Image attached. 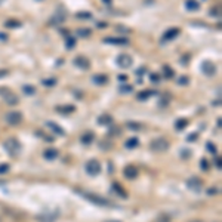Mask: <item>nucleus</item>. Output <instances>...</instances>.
I'll return each instance as SVG.
<instances>
[{"label": "nucleus", "instance_id": "f257e3e1", "mask_svg": "<svg viewBox=\"0 0 222 222\" xmlns=\"http://www.w3.org/2000/svg\"><path fill=\"white\" fill-rule=\"evenodd\" d=\"M5 150L10 155H18L21 153V144L15 138H9V139L5 141Z\"/></svg>", "mask_w": 222, "mask_h": 222}, {"label": "nucleus", "instance_id": "f03ea898", "mask_svg": "<svg viewBox=\"0 0 222 222\" xmlns=\"http://www.w3.org/2000/svg\"><path fill=\"white\" fill-rule=\"evenodd\" d=\"M169 148V141H166L164 138H157L151 142V150L157 151V153H163Z\"/></svg>", "mask_w": 222, "mask_h": 222}, {"label": "nucleus", "instance_id": "7ed1b4c3", "mask_svg": "<svg viewBox=\"0 0 222 222\" xmlns=\"http://www.w3.org/2000/svg\"><path fill=\"white\" fill-rule=\"evenodd\" d=\"M86 172L90 175V176H96V175H99V172H101V163H99L98 160H95V158H90V160L86 163Z\"/></svg>", "mask_w": 222, "mask_h": 222}, {"label": "nucleus", "instance_id": "20e7f679", "mask_svg": "<svg viewBox=\"0 0 222 222\" xmlns=\"http://www.w3.org/2000/svg\"><path fill=\"white\" fill-rule=\"evenodd\" d=\"M5 120H6V123H9L10 126H16L22 122V114H21V111H9V113L5 116Z\"/></svg>", "mask_w": 222, "mask_h": 222}, {"label": "nucleus", "instance_id": "39448f33", "mask_svg": "<svg viewBox=\"0 0 222 222\" xmlns=\"http://www.w3.org/2000/svg\"><path fill=\"white\" fill-rule=\"evenodd\" d=\"M83 195H85V198H86V200H89V202H92V203H95V204H98V206H110V204H111V203L108 202L107 198H102V197H99V195H95V194L85 193Z\"/></svg>", "mask_w": 222, "mask_h": 222}, {"label": "nucleus", "instance_id": "423d86ee", "mask_svg": "<svg viewBox=\"0 0 222 222\" xmlns=\"http://www.w3.org/2000/svg\"><path fill=\"white\" fill-rule=\"evenodd\" d=\"M0 93L3 95L5 101H6V104H9V105H15V104H18V102H20L18 96H16L15 93H12L10 90H8V89H3V90H0Z\"/></svg>", "mask_w": 222, "mask_h": 222}, {"label": "nucleus", "instance_id": "0eeeda50", "mask_svg": "<svg viewBox=\"0 0 222 222\" xmlns=\"http://www.w3.org/2000/svg\"><path fill=\"white\" fill-rule=\"evenodd\" d=\"M132 62H133V59H132L130 55H127V53H122V55L117 56V64H118V67H122V68H129L132 65Z\"/></svg>", "mask_w": 222, "mask_h": 222}, {"label": "nucleus", "instance_id": "6e6552de", "mask_svg": "<svg viewBox=\"0 0 222 222\" xmlns=\"http://www.w3.org/2000/svg\"><path fill=\"white\" fill-rule=\"evenodd\" d=\"M202 70H203V73L206 76H209V77H212L213 74L216 73V67H215V64H212L210 61H204L202 65Z\"/></svg>", "mask_w": 222, "mask_h": 222}, {"label": "nucleus", "instance_id": "1a4fd4ad", "mask_svg": "<svg viewBox=\"0 0 222 222\" xmlns=\"http://www.w3.org/2000/svg\"><path fill=\"white\" fill-rule=\"evenodd\" d=\"M179 28H176V27H173V28H169L166 33L163 34V39H162V42H170V40H173L175 37H178L179 36Z\"/></svg>", "mask_w": 222, "mask_h": 222}, {"label": "nucleus", "instance_id": "9d476101", "mask_svg": "<svg viewBox=\"0 0 222 222\" xmlns=\"http://www.w3.org/2000/svg\"><path fill=\"white\" fill-rule=\"evenodd\" d=\"M74 65L78 68H82V70H87V68L90 67L89 59H87L86 56H77V58L74 59Z\"/></svg>", "mask_w": 222, "mask_h": 222}, {"label": "nucleus", "instance_id": "9b49d317", "mask_svg": "<svg viewBox=\"0 0 222 222\" xmlns=\"http://www.w3.org/2000/svg\"><path fill=\"white\" fill-rule=\"evenodd\" d=\"M105 43H110V45H127L129 43V40L125 39V37H105L104 39Z\"/></svg>", "mask_w": 222, "mask_h": 222}, {"label": "nucleus", "instance_id": "f8f14e48", "mask_svg": "<svg viewBox=\"0 0 222 222\" xmlns=\"http://www.w3.org/2000/svg\"><path fill=\"white\" fill-rule=\"evenodd\" d=\"M188 187H190L193 191H197V193H198L203 187L202 179H198V178H191V179L188 181Z\"/></svg>", "mask_w": 222, "mask_h": 222}, {"label": "nucleus", "instance_id": "ddd939ff", "mask_svg": "<svg viewBox=\"0 0 222 222\" xmlns=\"http://www.w3.org/2000/svg\"><path fill=\"white\" fill-rule=\"evenodd\" d=\"M123 175H125L127 179H133V178L138 176V170H136V167H133V166H127V167H125V170H123Z\"/></svg>", "mask_w": 222, "mask_h": 222}, {"label": "nucleus", "instance_id": "4468645a", "mask_svg": "<svg viewBox=\"0 0 222 222\" xmlns=\"http://www.w3.org/2000/svg\"><path fill=\"white\" fill-rule=\"evenodd\" d=\"M46 126H48L49 129H50V130H52V132H55V135H65V132H64V129H62V127H59L58 125H56V123H55V122H48V123H46Z\"/></svg>", "mask_w": 222, "mask_h": 222}, {"label": "nucleus", "instance_id": "2eb2a0df", "mask_svg": "<svg viewBox=\"0 0 222 222\" xmlns=\"http://www.w3.org/2000/svg\"><path fill=\"white\" fill-rule=\"evenodd\" d=\"M43 155H45V158H48V160H55V158L59 155V153H58V150H55V148H48V150L43 153Z\"/></svg>", "mask_w": 222, "mask_h": 222}, {"label": "nucleus", "instance_id": "dca6fc26", "mask_svg": "<svg viewBox=\"0 0 222 222\" xmlns=\"http://www.w3.org/2000/svg\"><path fill=\"white\" fill-rule=\"evenodd\" d=\"M93 139H95V136H93V133L92 132H86V133H83L82 135V144L83 145H90L92 142H93Z\"/></svg>", "mask_w": 222, "mask_h": 222}, {"label": "nucleus", "instance_id": "f3484780", "mask_svg": "<svg viewBox=\"0 0 222 222\" xmlns=\"http://www.w3.org/2000/svg\"><path fill=\"white\" fill-rule=\"evenodd\" d=\"M111 122H113V117L110 116V114H102V116L98 117V123L102 126L105 125H111Z\"/></svg>", "mask_w": 222, "mask_h": 222}, {"label": "nucleus", "instance_id": "a211bd4d", "mask_svg": "<svg viewBox=\"0 0 222 222\" xmlns=\"http://www.w3.org/2000/svg\"><path fill=\"white\" fill-rule=\"evenodd\" d=\"M56 111L68 114V113H74L76 111V107L74 105H59V107H56Z\"/></svg>", "mask_w": 222, "mask_h": 222}, {"label": "nucleus", "instance_id": "6ab92c4d", "mask_svg": "<svg viewBox=\"0 0 222 222\" xmlns=\"http://www.w3.org/2000/svg\"><path fill=\"white\" fill-rule=\"evenodd\" d=\"M125 145H126V148H129V150L136 148V147L139 145V139H138V138H135V136H133V138H129V139L126 141Z\"/></svg>", "mask_w": 222, "mask_h": 222}, {"label": "nucleus", "instance_id": "aec40b11", "mask_svg": "<svg viewBox=\"0 0 222 222\" xmlns=\"http://www.w3.org/2000/svg\"><path fill=\"white\" fill-rule=\"evenodd\" d=\"M93 82L96 85H105L107 82H108V77H107L105 74H96V76H93Z\"/></svg>", "mask_w": 222, "mask_h": 222}, {"label": "nucleus", "instance_id": "412c9836", "mask_svg": "<svg viewBox=\"0 0 222 222\" xmlns=\"http://www.w3.org/2000/svg\"><path fill=\"white\" fill-rule=\"evenodd\" d=\"M37 219H39L40 222H53L55 221V215H52V213L40 215V216H37Z\"/></svg>", "mask_w": 222, "mask_h": 222}, {"label": "nucleus", "instance_id": "4be33fe9", "mask_svg": "<svg viewBox=\"0 0 222 222\" xmlns=\"http://www.w3.org/2000/svg\"><path fill=\"white\" fill-rule=\"evenodd\" d=\"M185 8L188 10H198L200 6H198V3H197L195 0H187V2H185Z\"/></svg>", "mask_w": 222, "mask_h": 222}, {"label": "nucleus", "instance_id": "5701e85b", "mask_svg": "<svg viewBox=\"0 0 222 222\" xmlns=\"http://www.w3.org/2000/svg\"><path fill=\"white\" fill-rule=\"evenodd\" d=\"M151 95H154V90H142V92L138 93V99L139 101H145V99H148Z\"/></svg>", "mask_w": 222, "mask_h": 222}, {"label": "nucleus", "instance_id": "b1692460", "mask_svg": "<svg viewBox=\"0 0 222 222\" xmlns=\"http://www.w3.org/2000/svg\"><path fill=\"white\" fill-rule=\"evenodd\" d=\"M5 25H6V28H18L21 27V21L18 20H8L5 22Z\"/></svg>", "mask_w": 222, "mask_h": 222}, {"label": "nucleus", "instance_id": "393cba45", "mask_svg": "<svg viewBox=\"0 0 222 222\" xmlns=\"http://www.w3.org/2000/svg\"><path fill=\"white\" fill-rule=\"evenodd\" d=\"M163 74H164V77L166 78H172L175 76L173 70L169 67V65H163Z\"/></svg>", "mask_w": 222, "mask_h": 222}, {"label": "nucleus", "instance_id": "a878e982", "mask_svg": "<svg viewBox=\"0 0 222 222\" xmlns=\"http://www.w3.org/2000/svg\"><path fill=\"white\" fill-rule=\"evenodd\" d=\"M187 125H188V122H187L185 118H179V120H176L175 127H176L178 130H182V129H185V127H187Z\"/></svg>", "mask_w": 222, "mask_h": 222}, {"label": "nucleus", "instance_id": "bb28decb", "mask_svg": "<svg viewBox=\"0 0 222 222\" xmlns=\"http://www.w3.org/2000/svg\"><path fill=\"white\" fill-rule=\"evenodd\" d=\"M113 190H114V191H117V194H118V195H122V197H125V198L127 197V195H126V193H125V190H123V188H122V187H120L117 182L113 184Z\"/></svg>", "mask_w": 222, "mask_h": 222}, {"label": "nucleus", "instance_id": "cd10ccee", "mask_svg": "<svg viewBox=\"0 0 222 222\" xmlns=\"http://www.w3.org/2000/svg\"><path fill=\"white\" fill-rule=\"evenodd\" d=\"M22 90H24V93H25V95H34L36 87L31 86V85H25V86L22 87Z\"/></svg>", "mask_w": 222, "mask_h": 222}, {"label": "nucleus", "instance_id": "c85d7f7f", "mask_svg": "<svg viewBox=\"0 0 222 222\" xmlns=\"http://www.w3.org/2000/svg\"><path fill=\"white\" fill-rule=\"evenodd\" d=\"M77 34L80 37H89V36H90V30L89 28H78Z\"/></svg>", "mask_w": 222, "mask_h": 222}, {"label": "nucleus", "instance_id": "c756f323", "mask_svg": "<svg viewBox=\"0 0 222 222\" xmlns=\"http://www.w3.org/2000/svg\"><path fill=\"white\" fill-rule=\"evenodd\" d=\"M77 18H80V20H90L92 18V13L90 12H78Z\"/></svg>", "mask_w": 222, "mask_h": 222}, {"label": "nucleus", "instance_id": "7c9ffc66", "mask_svg": "<svg viewBox=\"0 0 222 222\" xmlns=\"http://www.w3.org/2000/svg\"><path fill=\"white\" fill-rule=\"evenodd\" d=\"M43 85L48 87H52L56 85V78H46V80H43Z\"/></svg>", "mask_w": 222, "mask_h": 222}, {"label": "nucleus", "instance_id": "2f4dec72", "mask_svg": "<svg viewBox=\"0 0 222 222\" xmlns=\"http://www.w3.org/2000/svg\"><path fill=\"white\" fill-rule=\"evenodd\" d=\"M65 46H67V49H71L76 46V40L73 39V37H68L67 40H65Z\"/></svg>", "mask_w": 222, "mask_h": 222}, {"label": "nucleus", "instance_id": "473e14b6", "mask_svg": "<svg viewBox=\"0 0 222 222\" xmlns=\"http://www.w3.org/2000/svg\"><path fill=\"white\" fill-rule=\"evenodd\" d=\"M9 169H10V166L8 163L0 164V175H2V173H8V172H9Z\"/></svg>", "mask_w": 222, "mask_h": 222}, {"label": "nucleus", "instance_id": "72a5a7b5", "mask_svg": "<svg viewBox=\"0 0 222 222\" xmlns=\"http://www.w3.org/2000/svg\"><path fill=\"white\" fill-rule=\"evenodd\" d=\"M64 20H65L64 16H55V18L50 20V24H58V22H61V21H64Z\"/></svg>", "mask_w": 222, "mask_h": 222}, {"label": "nucleus", "instance_id": "f704fd0d", "mask_svg": "<svg viewBox=\"0 0 222 222\" xmlns=\"http://www.w3.org/2000/svg\"><path fill=\"white\" fill-rule=\"evenodd\" d=\"M130 90H132V86H129V85H125V86L120 87V92H123V93H127Z\"/></svg>", "mask_w": 222, "mask_h": 222}, {"label": "nucleus", "instance_id": "c9c22d12", "mask_svg": "<svg viewBox=\"0 0 222 222\" xmlns=\"http://www.w3.org/2000/svg\"><path fill=\"white\" fill-rule=\"evenodd\" d=\"M127 127H129V129H141L142 126L136 125V123H133V122H129V123H127Z\"/></svg>", "mask_w": 222, "mask_h": 222}, {"label": "nucleus", "instance_id": "e433bc0d", "mask_svg": "<svg viewBox=\"0 0 222 222\" xmlns=\"http://www.w3.org/2000/svg\"><path fill=\"white\" fill-rule=\"evenodd\" d=\"M207 150H209L212 154H215V153H216V148H215V145H213L212 142H207Z\"/></svg>", "mask_w": 222, "mask_h": 222}, {"label": "nucleus", "instance_id": "4c0bfd02", "mask_svg": "<svg viewBox=\"0 0 222 222\" xmlns=\"http://www.w3.org/2000/svg\"><path fill=\"white\" fill-rule=\"evenodd\" d=\"M203 170H209V163H207V160H202V163H200Z\"/></svg>", "mask_w": 222, "mask_h": 222}, {"label": "nucleus", "instance_id": "58836bf2", "mask_svg": "<svg viewBox=\"0 0 222 222\" xmlns=\"http://www.w3.org/2000/svg\"><path fill=\"white\" fill-rule=\"evenodd\" d=\"M150 80H151V82H158V80H160V74H151V76H150Z\"/></svg>", "mask_w": 222, "mask_h": 222}, {"label": "nucleus", "instance_id": "ea45409f", "mask_svg": "<svg viewBox=\"0 0 222 222\" xmlns=\"http://www.w3.org/2000/svg\"><path fill=\"white\" fill-rule=\"evenodd\" d=\"M178 83H179V85H187V83H188V78L184 76V77H181L179 80H178Z\"/></svg>", "mask_w": 222, "mask_h": 222}, {"label": "nucleus", "instance_id": "a19ab883", "mask_svg": "<svg viewBox=\"0 0 222 222\" xmlns=\"http://www.w3.org/2000/svg\"><path fill=\"white\" fill-rule=\"evenodd\" d=\"M215 164H216V167H218V169H221V158H219V157H216V158H215Z\"/></svg>", "mask_w": 222, "mask_h": 222}, {"label": "nucleus", "instance_id": "79ce46f5", "mask_svg": "<svg viewBox=\"0 0 222 222\" xmlns=\"http://www.w3.org/2000/svg\"><path fill=\"white\" fill-rule=\"evenodd\" d=\"M8 73H9L8 70H0V77H6V76H8Z\"/></svg>", "mask_w": 222, "mask_h": 222}, {"label": "nucleus", "instance_id": "37998d69", "mask_svg": "<svg viewBox=\"0 0 222 222\" xmlns=\"http://www.w3.org/2000/svg\"><path fill=\"white\" fill-rule=\"evenodd\" d=\"M187 139H188V141H195V139H197V133H191V136H188Z\"/></svg>", "mask_w": 222, "mask_h": 222}, {"label": "nucleus", "instance_id": "c03bdc74", "mask_svg": "<svg viewBox=\"0 0 222 222\" xmlns=\"http://www.w3.org/2000/svg\"><path fill=\"white\" fill-rule=\"evenodd\" d=\"M126 78H127V77H126L125 74H120V76H118V80H120V82H125Z\"/></svg>", "mask_w": 222, "mask_h": 222}, {"label": "nucleus", "instance_id": "a18cd8bd", "mask_svg": "<svg viewBox=\"0 0 222 222\" xmlns=\"http://www.w3.org/2000/svg\"><path fill=\"white\" fill-rule=\"evenodd\" d=\"M215 193H218V190H216V188H210V190H209V194H210V195H213Z\"/></svg>", "mask_w": 222, "mask_h": 222}, {"label": "nucleus", "instance_id": "49530a36", "mask_svg": "<svg viewBox=\"0 0 222 222\" xmlns=\"http://www.w3.org/2000/svg\"><path fill=\"white\" fill-rule=\"evenodd\" d=\"M6 39H8V36H6V34H3V33H0V40H3V42H5Z\"/></svg>", "mask_w": 222, "mask_h": 222}, {"label": "nucleus", "instance_id": "de8ad7c7", "mask_svg": "<svg viewBox=\"0 0 222 222\" xmlns=\"http://www.w3.org/2000/svg\"><path fill=\"white\" fill-rule=\"evenodd\" d=\"M104 2H105L107 5H110V3H111V0H104Z\"/></svg>", "mask_w": 222, "mask_h": 222}, {"label": "nucleus", "instance_id": "09e8293b", "mask_svg": "<svg viewBox=\"0 0 222 222\" xmlns=\"http://www.w3.org/2000/svg\"><path fill=\"white\" fill-rule=\"evenodd\" d=\"M194 222H197V221H194Z\"/></svg>", "mask_w": 222, "mask_h": 222}, {"label": "nucleus", "instance_id": "8fccbe9b", "mask_svg": "<svg viewBox=\"0 0 222 222\" xmlns=\"http://www.w3.org/2000/svg\"><path fill=\"white\" fill-rule=\"evenodd\" d=\"M0 2H2V0H0Z\"/></svg>", "mask_w": 222, "mask_h": 222}]
</instances>
